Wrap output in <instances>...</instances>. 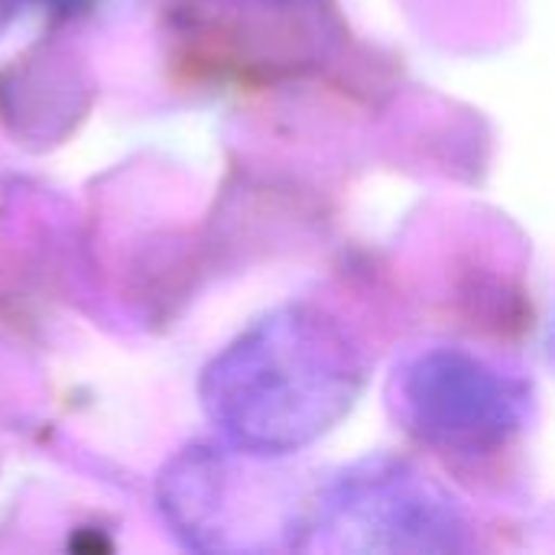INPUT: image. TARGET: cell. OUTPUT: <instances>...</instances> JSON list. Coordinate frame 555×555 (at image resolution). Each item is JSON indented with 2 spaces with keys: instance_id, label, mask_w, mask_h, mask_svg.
Returning <instances> with one entry per match:
<instances>
[{
  "instance_id": "cell-1",
  "label": "cell",
  "mask_w": 555,
  "mask_h": 555,
  "mask_svg": "<svg viewBox=\"0 0 555 555\" xmlns=\"http://www.w3.org/2000/svg\"><path fill=\"white\" fill-rule=\"evenodd\" d=\"M364 354L315 306H283L231 341L202 377V406L224 442L289 459L332 433L358 403Z\"/></svg>"
},
{
  "instance_id": "cell-2",
  "label": "cell",
  "mask_w": 555,
  "mask_h": 555,
  "mask_svg": "<svg viewBox=\"0 0 555 555\" xmlns=\"http://www.w3.org/2000/svg\"><path fill=\"white\" fill-rule=\"evenodd\" d=\"M234 446H192L159 475L156 501L172 533L195 550H276L306 546L315 494L286 485L273 465Z\"/></svg>"
},
{
  "instance_id": "cell-3",
  "label": "cell",
  "mask_w": 555,
  "mask_h": 555,
  "mask_svg": "<svg viewBox=\"0 0 555 555\" xmlns=\"http://www.w3.org/2000/svg\"><path fill=\"white\" fill-rule=\"evenodd\" d=\"M309 537L348 553H459L468 546V520L433 475L377 455L319 488Z\"/></svg>"
},
{
  "instance_id": "cell-4",
  "label": "cell",
  "mask_w": 555,
  "mask_h": 555,
  "mask_svg": "<svg viewBox=\"0 0 555 555\" xmlns=\"http://www.w3.org/2000/svg\"><path fill=\"white\" fill-rule=\"evenodd\" d=\"M393 410L433 449L491 455L524 429L527 390L468 351L436 348L397 371Z\"/></svg>"
},
{
  "instance_id": "cell-5",
  "label": "cell",
  "mask_w": 555,
  "mask_h": 555,
  "mask_svg": "<svg viewBox=\"0 0 555 555\" xmlns=\"http://www.w3.org/2000/svg\"><path fill=\"white\" fill-rule=\"evenodd\" d=\"M231 7H247V10H260V13H286L293 7H306L312 0H221Z\"/></svg>"
},
{
  "instance_id": "cell-6",
  "label": "cell",
  "mask_w": 555,
  "mask_h": 555,
  "mask_svg": "<svg viewBox=\"0 0 555 555\" xmlns=\"http://www.w3.org/2000/svg\"><path fill=\"white\" fill-rule=\"evenodd\" d=\"M7 20H10V0H0V29H3Z\"/></svg>"
},
{
  "instance_id": "cell-7",
  "label": "cell",
  "mask_w": 555,
  "mask_h": 555,
  "mask_svg": "<svg viewBox=\"0 0 555 555\" xmlns=\"http://www.w3.org/2000/svg\"><path fill=\"white\" fill-rule=\"evenodd\" d=\"M59 7H75V3H81V0H55Z\"/></svg>"
}]
</instances>
